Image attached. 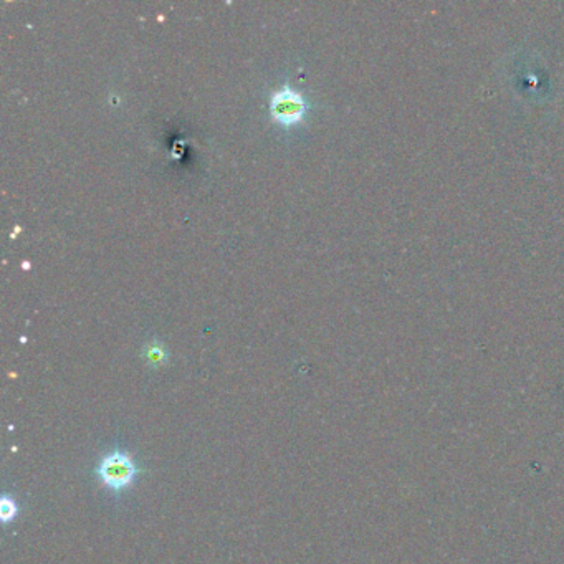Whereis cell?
<instances>
[{
  "label": "cell",
  "instance_id": "2",
  "mask_svg": "<svg viewBox=\"0 0 564 564\" xmlns=\"http://www.w3.org/2000/svg\"><path fill=\"white\" fill-rule=\"evenodd\" d=\"M268 109L273 121L282 126H295L303 121L308 111V101L298 90L285 83L270 95Z\"/></svg>",
  "mask_w": 564,
  "mask_h": 564
},
{
  "label": "cell",
  "instance_id": "1",
  "mask_svg": "<svg viewBox=\"0 0 564 564\" xmlns=\"http://www.w3.org/2000/svg\"><path fill=\"white\" fill-rule=\"evenodd\" d=\"M139 472L141 470L135 459L126 450H119V448L101 457L95 468L98 482L114 495L130 490L135 485Z\"/></svg>",
  "mask_w": 564,
  "mask_h": 564
},
{
  "label": "cell",
  "instance_id": "3",
  "mask_svg": "<svg viewBox=\"0 0 564 564\" xmlns=\"http://www.w3.org/2000/svg\"><path fill=\"white\" fill-rule=\"evenodd\" d=\"M144 359L153 367L164 366L169 361L167 348L161 341H151V343L144 346Z\"/></svg>",
  "mask_w": 564,
  "mask_h": 564
},
{
  "label": "cell",
  "instance_id": "4",
  "mask_svg": "<svg viewBox=\"0 0 564 564\" xmlns=\"http://www.w3.org/2000/svg\"><path fill=\"white\" fill-rule=\"evenodd\" d=\"M19 515V505L17 501L12 498V496L3 495L2 501H0V518H2L3 525H8V523L13 521Z\"/></svg>",
  "mask_w": 564,
  "mask_h": 564
}]
</instances>
